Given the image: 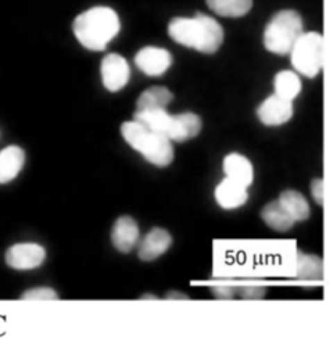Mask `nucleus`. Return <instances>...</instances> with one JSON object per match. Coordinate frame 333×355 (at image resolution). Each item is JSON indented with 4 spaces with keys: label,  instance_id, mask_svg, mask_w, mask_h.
<instances>
[{
    "label": "nucleus",
    "instance_id": "1a4fd4ad",
    "mask_svg": "<svg viewBox=\"0 0 333 355\" xmlns=\"http://www.w3.org/2000/svg\"><path fill=\"white\" fill-rule=\"evenodd\" d=\"M136 67L148 76H161L172 65V54L157 46H146L135 55Z\"/></svg>",
    "mask_w": 333,
    "mask_h": 355
},
{
    "label": "nucleus",
    "instance_id": "2eb2a0df",
    "mask_svg": "<svg viewBox=\"0 0 333 355\" xmlns=\"http://www.w3.org/2000/svg\"><path fill=\"white\" fill-rule=\"evenodd\" d=\"M25 164V153L18 146H7L0 151V183H8L18 176Z\"/></svg>",
    "mask_w": 333,
    "mask_h": 355
},
{
    "label": "nucleus",
    "instance_id": "393cba45",
    "mask_svg": "<svg viewBox=\"0 0 333 355\" xmlns=\"http://www.w3.org/2000/svg\"><path fill=\"white\" fill-rule=\"evenodd\" d=\"M166 298H168V300H179V298L187 300L189 297H187L186 294H182V293H178V291H172V293H168V294H166Z\"/></svg>",
    "mask_w": 333,
    "mask_h": 355
},
{
    "label": "nucleus",
    "instance_id": "6ab92c4d",
    "mask_svg": "<svg viewBox=\"0 0 333 355\" xmlns=\"http://www.w3.org/2000/svg\"><path fill=\"white\" fill-rule=\"evenodd\" d=\"M296 276L305 282L321 280L323 276L322 259L318 255L298 251L296 257Z\"/></svg>",
    "mask_w": 333,
    "mask_h": 355
},
{
    "label": "nucleus",
    "instance_id": "20e7f679",
    "mask_svg": "<svg viewBox=\"0 0 333 355\" xmlns=\"http://www.w3.org/2000/svg\"><path fill=\"white\" fill-rule=\"evenodd\" d=\"M133 119L158 132L171 141H186L201 130V119L193 112L171 115L166 110L135 111Z\"/></svg>",
    "mask_w": 333,
    "mask_h": 355
},
{
    "label": "nucleus",
    "instance_id": "f3484780",
    "mask_svg": "<svg viewBox=\"0 0 333 355\" xmlns=\"http://www.w3.org/2000/svg\"><path fill=\"white\" fill-rule=\"evenodd\" d=\"M262 220L276 232H287L296 223L279 200L268 202L261 211Z\"/></svg>",
    "mask_w": 333,
    "mask_h": 355
},
{
    "label": "nucleus",
    "instance_id": "39448f33",
    "mask_svg": "<svg viewBox=\"0 0 333 355\" xmlns=\"http://www.w3.org/2000/svg\"><path fill=\"white\" fill-rule=\"evenodd\" d=\"M301 15L294 10L276 12L264 31V46L268 51L284 55L289 54L302 32Z\"/></svg>",
    "mask_w": 333,
    "mask_h": 355
},
{
    "label": "nucleus",
    "instance_id": "a211bd4d",
    "mask_svg": "<svg viewBox=\"0 0 333 355\" xmlns=\"http://www.w3.org/2000/svg\"><path fill=\"white\" fill-rule=\"evenodd\" d=\"M273 89L276 96L287 101H293L301 93L302 83L297 72L290 69H283L275 75Z\"/></svg>",
    "mask_w": 333,
    "mask_h": 355
},
{
    "label": "nucleus",
    "instance_id": "f03ea898",
    "mask_svg": "<svg viewBox=\"0 0 333 355\" xmlns=\"http://www.w3.org/2000/svg\"><path fill=\"white\" fill-rule=\"evenodd\" d=\"M121 21L118 14L107 6H94L74 19L72 31L78 42L87 50L100 51L118 35Z\"/></svg>",
    "mask_w": 333,
    "mask_h": 355
},
{
    "label": "nucleus",
    "instance_id": "a878e982",
    "mask_svg": "<svg viewBox=\"0 0 333 355\" xmlns=\"http://www.w3.org/2000/svg\"><path fill=\"white\" fill-rule=\"evenodd\" d=\"M140 298H151V300H157V297H155V295H151V294H144V295H142Z\"/></svg>",
    "mask_w": 333,
    "mask_h": 355
},
{
    "label": "nucleus",
    "instance_id": "dca6fc26",
    "mask_svg": "<svg viewBox=\"0 0 333 355\" xmlns=\"http://www.w3.org/2000/svg\"><path fill=\"white\" fill-rule=\"evenodd\" d=\"M173 96L171 90L164 86H151L142 92L136 101V111H153L166 110V105L172 101Z\"/></svg>",
    "mask_w": 333,
    "mask_h": 355
},
{
    "label": "nucleus",
    "instance_id": "9b49d317",
    "mask_svg": "<svg viewBox=\"0 0 333 355\" xmlns=\"http://www.w3.org/2000/svg\"><path fill=\"white\" fill-rule=\"evenodd\" d=\"M139 226L133 218L123 215L114 222L111 230V241L118 251L130 252L139 244Z\"/></svg>",
    "mask_w": 333,
    "mask_h": 355
},
{
    "label": "nucleus",
    "instance_id": "f8f14e48",
    "mask_svg": "<svg viewBox=\"0 0 333 355\" xmlns=\"http://www.w3.org/2000/svg\"><path fill=\"white\" fill-rule=\"evenodd\" d=\"M172 244V236L162 227H153L137 244V255L143 261H153L161 257Z\"/></svg>",
    "mask_w": 333,
    "mask_h": 355
},
{
    "label": "nucleus",
    "instance_id": "ddd939ff",
    "mask_svg": "<svg viewBox=\"0 0 333 355\" xmlns=\"http://www.w3.org/2000/svg\"><path fill=\"white\" fill-rule=\"evenodd\" d=\"M214 196L218 205L223 209H236L244 205L248 200L247 187L229 178L222 179L216 184Z\"/></svg>",
    "mask_w": 333,
    "mask_h": 355
},
{
    "label": "nucleus",
    "instance_id": "4be33fe9",
    "mask_svg": "<svg viewBox=\"0 0 333 355\" xmlns=\"http://www.w3.org/2000/svg\"><path fill=\"white\" fill-rule=\"evenodd\" d=\"M22 300H57L58 294L50 287L29 288L21 295Z\"/></svg>",
    "mask_w": 333,
    "mask_h": 355
},
{
    "label": "nucleus",
    "instance_id": "4468645a",
    "mask_svg": "<svg viewBox=\"0 0 333 355\" xmlns=\"http://www.w3.org/2000/svg\"><path fill=\"white\" fill-rule=\"evenodd\" d=\"M226 178L248 187L254 179V169L250 159L239 153H230L223 158L222 164Z\"/></svg>",
    "mask_w": 333,
    "mask_h": 355
},
{
    "label": "nucleus",
    "instance_id": "6e6552de",
    "mask_svg": "<svg viewBox=\"0 0 333 355\" xmlns=\"http://www.w3.org/2000/svg\"><path fill=\"white\" fill-rule=\"evenodd\" d=\"M100 73L104 87L110 92H118L128 83L130 78V67L122 55L110 53L101 60Z\"/></svg>",
    "mask_w": 333,
    "mask_h": 355
},
{
    "label": "nucleus",
    "instance_id": "b1692460",
    "mask_svg": "<svg viewBox=\"0 0 333 355\" xmlns=\"http://www.w3.org/2000/svg\"><path fill=\"white\" fill-rule=\"evenodd\" d=\"M212 291L216 297H221V298H230L234 294V288H232L228 284L215 286V287H212Z\"/></svg>",
    "mask_w": 333,
    "mask_h": 355
},
{
    "label": "nucleus",
    "instance_id": "5701e85b",
    "mask_svg": "<svg viewBox=\"0 0 333 355\" xmlns=\"http://www.w3.org/2000/svg\"><path fill=\"white\" fill-rule=\"evenodd\" d=\"M311 196L316 204H323V180L315 179L311 182Z\"/></svg>",
    "mask_w": 333,
    "mask_h": 355
},
{
    "label": "nucleus",
    "instance_id": "0eeeda50",
    "mask_svg": "<svg viewBox=\"0 0 333 355\" xmlns=\"http://www.w3.org/2000/svg\"><path fill=\"white\" fill-rule=\"evenodd\" d=\"M6 263L17 270L39 268L46 259V250L42 244L26 241L15 243L6 251Z\"/></svg>",
    "mask_w": 333,
    "mask_h": 355
},
{
    "label": "nucleus",
    "instance_id": "7ed1b4c3",
    "mask_svg": "<svg viewBox=\"0 0 333 355\" xmlns=\"http://www.w3.org/2000/svg\"><path fill=\"white\" fill-rule=\"evenodd\" d=\"M121 135L132 148L139 151L153 165L166 166L172 162V141L158 132L132 119L121 125Z\"/></svg>",
    "mask_w": 333,
    "mask_h": 355
},
{
    "label": "nucleus",
    "instance_id": "423d86ee",
    "mask_svg": "<svg viewBox=\"0 0 333 355\" xmlns=\"http://www.w3.org/2000/svg\"><path fill=\"white\" fill-rule=\"evenodd\" d=\"M290 62L297 73L315 78L323 65V37L318 32L302 33L290 51Z\"/></svg>",
    "mask_w": 333,
    "mask_h": 355
},
{
    "label": "nucleus",
    "instance_id": "f257e3e1",
    "mask_svg": "<svg viewBox=\"0 0 333 355\" xmlns=\"http://www.w3.org/2000/svg\"><path fill=\"white\" fill-rule=\"evenodd\" d=\"M168 35L176 43L207 54L215 53L223 42V28L221 24L215 18L201 12L193 17H176L171 19Z\"/></svg>",
    "mask_w": 333,
    "mask_h": 355
},
{
    "label": "nucleus",
    "instance_id": "aec40b11",
    "mask_svg": "<svg viewBox=\"0 0 333 355\" xmlns=\"http://www.w3.org/2000/svg\"><path fill=\"white\" fill-rule=\"evenodd\" d=\"M278 200L286 208L294 222H302L309 218V204L301 193L296 190H286L279 196Z\"/></svg>",
    "mask_w": 333,
    "mask_h": 355
},
{
    "label": "nucleus",
    "instance_id": "412c9836",
    "mask_svg": "<svg viewBox=\"0 0 333 355\" xmlns=\"http://www.w3.org/2000/svg\"><path fill=\"white\" fill-rule=\"evenodd\" d=\"M210 10L221 17L237 18L246 15L253 6V0H205Z\"/></svg>",
    "mask_w": 333,
    "mask_h": 355
},
{
    "label": "nucleus",
    "instance_id": "9d476101",
    "mask_svg": "<svg viewBox=\"0 0 333 355\" xmlns=\"http://www.w3.org/2000/svg\"><path fill=\"white\" fill-rule=\"evenodd\" d=\"M257 116L266 126L283 125L293 116V101H287L273 93L259 104Z\"/></svg>",
    "mask_w": 333,
    "mask_h": 355
}]
</instances>
